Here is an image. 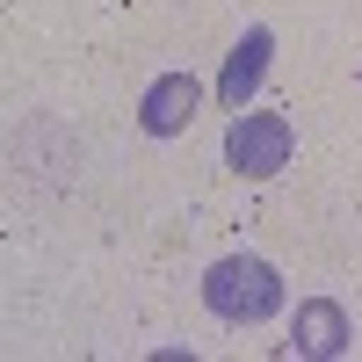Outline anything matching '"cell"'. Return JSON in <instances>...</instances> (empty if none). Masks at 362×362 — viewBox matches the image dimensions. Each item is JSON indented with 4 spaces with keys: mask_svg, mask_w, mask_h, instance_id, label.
I'll use <instances>...</instances> for the list:
<instances>
[{
    "mask_svg": "<svg viewBox=\"0 0 362 362\" xmlns=\"http://www.w3.org/2000/svg\"><path fill=\"white\" fill-rule=\"evenodd\" d=\"M196 109H203V80L196 73H160L138 102V131L145 138H181L196 124Z\"/></svg>",
    "mask_w": 362,
    "mask_h": 362,
    "instance_id": "3",
    "label": "cell"
},
{
    "mask_svg": "<svg viewBox=\"0 0 362 362\" xmlns=\"http://www.w3.org/2000/svg\"><path fill=\"white\" fill-rule=\"evenodd\" d=\"M355 326H348V305H334V297H305L290 319V355H312V362H334L348 355Z\"/></svg>",
    "mask_w": 362,
    "mask_h": 362,
    "instance_id": "5",
    "label": "cell"
},
{
    "mask_svg": "<svg viewBox=\"0 0 362 362\" xmlns=\"http://www.w3.org/2000/svg\"><path fill=\"white\" fill-rule=\"evenodd\" d=\"M203 305L218 312L225 326H261V319H276V312H283V276H276V261H261V254H225V261H210V268H203Z\"/></svg>",
    "mask_w": 362,
    "mask_h": 362,
    "instance_id": "1",
    "label": "cell"
},
{
    "mask_svg": "<svg viewBox=\"0 0 362 362\" xmlns=\"http://www.w3.org/2000/svg\"><path fill=\"white\" fill-rule=\"evenodd\" d=\"M268 58H276V29L268 22H254L247 37H239L232 51H225V73H218V102L239 116L254 95H261V80H268Z\"/></svg>",
    "mask_w": 362,
    "mask_h": 362,
    "instance_id": "4",
    "label": "cell"
},
{
    "mask_svg": "<svg viewBox=\"0 0 362 362\" xmlns=\"http://www.w3.org/2000/svg\"><path fill=\"white\" fill-rule=\"evenodd\" d=\"M297 153V131H290V116L276 109H239L232 124H225V167L239 181H276Z\"/></svg>",
    "mask_w": 362,
    "mask_h": 362,
    "instance_id": "2",
    "label": "cell"
}]
</instances>
